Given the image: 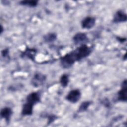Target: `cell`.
Here are the masks:
<instances>
[{
  "label": "cell",
  "mask_w": 127,
  "mask_h": 127,
  "mask_svg": "<svg viewBox=\"0 0 127 127\" xmlns=\"http://www.w3.org/2000/svg\"><path fill=\"white\" fill-rule=\"evenodd\" d=\"M12 115V109L8 107H5L1 109L0 111V117L4 119L7 124H8L10 121Z\"/></svg>",
  "instance_id": "cell-9"
},
{
  "label": "cell",
  "mask_w": 127,
  "mask_h": 127,
  "mask_svg": "<svg viewBox=\"0 0 127 127\" xmlns=\"http://www.w3.org/2000/svg\"><path fill=\"white\" fill-rule=\"evenodd\" d=\"M127 16L126 13L122 10H119L115 13L113 16V21L114 23H118L125 22L127 21Z\"/></svg>",
  "instance_id": "cell-7"
},
{
  "label": "cell",
  "mask_w": 127,
  "mask_h": 127,
  "mask_svg": "<svg viewBox=\"0 0 127 127\" xmlns=\"http://www.w3.org/2000/svg\"><path fill=\"white\" fill-rule=\"evenodd\" d=\"M46 76L40 73H36L32 79V84L34 86H38L42 85L46 80Z\"/></svg>",
  "instance_id": "cell-8"
},
{
  "label": "cell",
  "mask_w": 127,
  "mask_h": 127,
  "mask_svg": "<svg viewBox=\"0 0 127 127\" xmlns=\"http://www.w3.org/2000/svg\"><path fill=\"white\" fill-rule=\"evenodd\" d=\"M117 99L119 101L125 102L127 100V80L125 79L122 83L120 90L117 93Z\"/></svg>",
  "instance_id": "cell-3"
},
{
  "label": "cell",
  "mask_w": 127,
  "mask_h": 127,
  "mask_svg": "<svg viewBox=\"0 0 127 127\" xmlns=\"http://www.w3.org/2000/svg\"><path fill=\"white\" fill-rule=\"evenodd\" d=\"M91 102L89 101H84L82 102L80 105H79L78 109V113H82L83 112L86 111L88 108H89V106L91 104Z\"/></svg>",
  "instance_id": "cell-14"
},
{
  "label": "cell",
  "mask_w": 127,
  "mask_h": 127,
  "mask_svg": "<svg viewBox=\"0 0 127 127\" xmlns=\"http://www.w3.org/2000/svg\"><path fill=\"white\" fill-rule=\"evenodd\" d=\"M3 30H3V27L1 25V26H0V34H1L2 33V32H3Z\"/></svg>",
  "instance_id": "cell-18"
},
{
  "label": "cell",
  "mask_w": 127,
  "mask_h": 127,
  "mask_svg": "<svg viewBox=\"0 0 127 127\" xmlns=\"http://www.w3.org/2000/svg\"><path fill=\"white\" fill-rule=\"evenodd\" d=\"M36 50L34 49L28 48L24 52L23 56H26L31 60H34L35 54L36 53Z\"/></svg>",
  "instance_id": "cell-13"
},
{
  "label": "cell",
  "mask_w": 127,
  "mask_h": 127,
  "mask_svg": "<svg viewBox=\"0 0 127 127\" xmlns=\"http://www.w3.org/2000/svg\"><path fill=\"white\" fill-rule=\"evenodd\" d=\"M73 41L75 45H79L80 46L83 44H86L88 41V38L86 35L84 33H77L72 38Z\"/></svg>",
  "instance_id": "cell-4"
},
{
  "label": "cell",
  "mask_w": 127,
  "mask_h": 127,
  "mask_svg": "<svg viewBox=\"0 0 127 127\" xmlns=\"http://www.w3.org/2000/svg\"><path fill=\"white\" fill-rule=\"evenodd\" d=\"M117 39H118V40L119 41H120V42H124V41H125L126 40V39H124L123 38H120V37H118V38H117Z\"/></svg>",
  "instance_id": "cell-17"
},
{
  "label": "cell",
  "mask_w": 127,
  "mask_h": 127,
  "mask_svg": "<svg viewBox=\"0 0 127 127\" xmlns=\"http://www.w3.org/2000/svg\"><path fill=\"white\" fill-rule=\"evenodd\" d=\"M41 95L39 92H33L29 93L26 97V102L35 106L40 102Z\"/></svg>",
  "instance_id": "cell-5"
},
{
  "label": "cell",
  "mask_w": 127,
  "mask_h": 127,
  "mask_svg": "<svg viewBox=\"0 0 127 127\" xmlns=\"http://www.w3.org/2000/svg\"><path fill=\"white\" fill-rule=\"evenodd\" d=\"M69 76L67 74H63L62 75V76L60 77V83L61 86L63 87H66L69 83Z\"/></svg>",
  "instance_id": "cell-12"
},
{
  "label": "cell",
  "mask_w": 127,
  "mask_h": 127,
  "mask_svg": "<svg viewBox=\"0 0 127 127\" xmlns=\"http://www.w3.org/2000/svg\"><path fill=\"white\" fill-rule=\"evenodd\" d=\"M81 92L78 89H75L70 91L65 97L66 100L71 103H77L81 98Z\"/></svg>",
  "instance_id": "cell-2"
},
{
  "label": "cell",
  "mask_w": 127,
  "mask_h": 127,
  "mask_svg": "<svg viewBox=\"0 0 127 127\" xmlns=\"http://www.w3.org/2000/svg\"><path fill=\"white\" fill-rule=\"evenodd\" d=\"M95 18L92 16H87L84 18L81 22V26L83 29H90L95 24Z\"/></svg>",
  "instance_id": "cell-6"
},
{
  "label": "cell",
  "mask_w": 127,
  "mask_h": 127,
  "mask_svg": "<svg viewBox=\"0 0 127 127\" xmlns=\"http://www.w3.org/2000/svg\"><path fill=\"white\" fill-rule=\"evenodd\" d=\"M34 105L25 102L23 105L21 110V115L23 116H30L33 114Z\"/></svg>",
  "instance_id": "cell-10"
},
{
  "label": "cell",
  "mask_w": 127,
  "mask_h": 127,
  "mask_svg": "<svg viewBox=\"0 0 127 127\" xmlns=\"http://www.w3.org/2000/svg\"><path fill=\"white\" fill-rule=\"evenodd\" d=\"M1 55L3 58H8L9 56V50L8 49H5L1 51Z\"/></svg>",
  "instance_id": "cell-16"
},
{
  "label": "cell",
  "mask_w": 127,
  "mask_h": 127,
  "mask_svg": "<svg viewBox=\"0 0 127 127\" xmlns=\"http://www.w3.org/2000/svg\"><path fill=\"white\" fill-rule=\"evenodd\" d=\"M57 39V35L55 33H48L44 36V40L47 43H51L55 41Z\"/></svg>",
  "instance_id": "cell-15"
},
{
  "label": "cell",
  "mask_w": 127,
  "mask_h": 127,
  "mask_svg": "<svg viewBox=\"0 0 127 127\" xmlns=\"http://www.w3.org/2000/svg\"><path fill=\"white\" fill-rule=\"evenodd\" d=\"M91 51V47L86 44L81 45L74 50L62 57L60 59L61 65L64 68H68L76 62L88 56Z\"/></svg>",
  "instance_id": "cell-1"
},
{
  "label": "cell",
  "mask_w": 127,
  "mask_h": 127,
  "mask_svg": "<svg viewBox=\"0 0 127 127\" xmlns=\"http://www.w3.org/2000/svg\"><path fill=\"white\" fill-rule=\"evenodd\" d=\"M19 4L23 5V6H26L31 7H34L37 6L38 4V0H22L19 2Z\"/></svg>",
  "instance_id": "cell-11"
}]
</instances>
